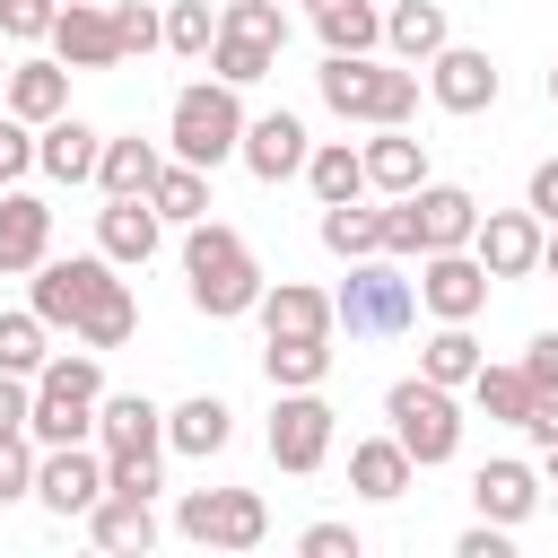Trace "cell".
Instances as JSON below:
<instances>
[{"instance_id": "10", "label": "cell", "mask_w": 558, "mask_h": 558, "mask_svg": "<svg viewBox=\"0 0 558 558\" xmlns=\"http://www.w3.org/2000/svg\"><path fill=\"white\" fill-rule=\"evenodd\" d=\"M541 244H549V227H541L532 209H480L471 253H480L488 279H532V270H541Z\"/></svg>"}, {"instance_id": "30", "label": "cell", "mask_w": 558, "mask_h": 558, "mask_svg": "<svg viewBox=\"0 0 558 558\" xmlns=\"http://www.w3.org/2000/svg\"><path fill=\"white\" fill-rule=\"evenodd\" d=\"M87 541H96L105 558H148V549H157V506H148V497H105V506L87 514Z\"/></svg>"}, {"instance_id": "32", "label": "cell", "mask_w": 558, "mask_h": 558, "mask_svg": "<svg viewBox=\"0 0 558 558\" xmlns=\"http://www.w3.org/2000/svg\"><path fill=\"white\" fill-rule=\"evenodd\" d=\"M262 375H270V392H323L331 340H262Z\"/></svg>"}, {"instance_id": "17", "label": "cell", "mask_w": 558, "mask_h": 558, "mask_svg": "<svg viewBox=\"0 0 558 558\" xmlns=\"http://www.w3.org/2000/svg\"><path fill=\"white\" fill-rule=\"evenodd\" d=\"M410 218H418V262H427V253H471V235H480V201H471L462 183L410 192Z\"/></svg>"}, {"instance_id": "26", "label": "cell", "mask_w": 558, "mask_h": 558, "mask_svg": "<svg viewBox=\"0 0 558 558\" xmlns=\"http://www.w3.org/2000/svg\"><path fill=\"white\" fill-rule=\"evenodd\" d=\"M305 17L323 35V52H340V61H366L384 44V9L375 0H305Z\"/></svg>"}, {"instance_id": "46", "label": "cell", "mask_w": 558, "mask_h": 558, "mask_svg": "<svg viewBox=\"0 0 558 558\" xmlns=\"http://www.w3.org/2000/svg\"><path fill=\"white\" fill-rule=\"evenodd\" d=\"M296 558H366V541L349 523H305L296 532Z\"/></svg>"}, {"instance_id": "47", "label": "cell", "mask_w": 558, "mask_h": 558, "mask_svg": "<svg viewBox=\"0 0 558 558\" xmlns=\"http://www.w3.org/2000/svg\"><path fill=\"white\" fill-rule=\"evenodd\" d=\"M523 375H532V392H558V331H532L523 340V357H514Z\"/></svg>"}, {"instance_id": "18", "label": "cell", "mask_w": 558, "mask_h": 558, "mask_svg": "<svg viewBox=\"0 0 558 558\" xmlns=\"http://www.w3.org/2000/svg\"><path fill=\"white\" fill-rule=\"evenodd\" d=\"M235 157H244V174H262V183H288V174H305L314 140H305V122H296V113H253Z\"/></svg>"}, {"instance_id": "12", "label": "cell", "mask_w": 558, "mask_h": 558, "mask_svg": "<svg viewBox=\"0 0 558 558\" xmlns=\"http://www.w3.org/2000/svg\"><path fill=\"white\" fill-rule=\"evenodd\" d=\"M541 471L532 462H514V453H497V462H480L471 471V506H480V523H497V532H514V523H532L541 514Z\"/></svg>"}, {"instance_id": "13", "label": "cell", "mask_w": 558, "mask_h": 558, "mask_svg": "<svg viewBox=\"0 0 558 558\" xmlns=\"http://www.w3.org/2000/svg\"><path fill=\"white\" fill-rule=\"evenodd\" d=\"M497 87H506V78H497V61H488L480 44H445V52L427 61V96H436L445 113H488Z\"/></svg>"}, {"instance_id": "15", "label": "cell", "mask_w": 558, "mask_h": 558, "mask_svg": "<svg viewBox=\"0 0 558 558\" xmlns=\"http://www.w3.org/2000/svg\"><path fill=\"white\" fill-rule=\"evenodd\" d=\"M35 497H44L52 514H96V506H105V453H96V445L44 453V462H35Z\"/></svg>"}, {"instance_id": "9", "label": "cell", "mask_w": 558, "mask_h": 558, "mask_svg": "<svg viewBox=\"0 0 558 558\" xmlns=\"http://www.w3.org/2000/svg\"><path fill=\"white\" fill-rule=\"evenodd\" d=\"M331 427H340V410L323 401V392H279V410H270V427H262V445H270V462L279 471H323V453H331Z\"/></svg>"}, {"instance_id": "37", "label": "cell", "mask_w": 558, "mask_h": 558, "mask_svg": "<svg viewBox=\"0 0 558 558\" xmlns=\"http://www.w3.org/2000/svg\"><path fill=\"white\" fill-rule=\"evenodd\" d=\"M44 366H52V331H44L35 314H0V375L35 384Z\"/></svg>"}, {"instance_id": "31", "label": "cell", "mask_w": 558, "mask_h": 558, "mask_svg": "<svg viewBox=\"0 0 558 558\" xmlns=\"http://www.w3.org/2000/svg\"><path fill=\"white\" fill-rule=\"evenodd\" d=\"M305 183H314L323 209H349V201H366V157H357L349 140H323V148L305 157Z\"/></svg>"}, {"instance_id": "2", "label": "cell", "mask_w": 558, "mask_h": 558, "mask_svg": "<svg viewBox=\"0 0 558 558\" xmlns=\"http://www.w3.org/2000/svg\"><path fill=\"white\" fill-rule=\"evenodd\" d=\"M314 87H323V105L340 113V122H375V131H401L410 113H418V70H401V61H340V52H323V70H314Z\"/></svg>"}, {"instance_id": "5", "label": "cell", "mask_w": 558, "mask_h": 558, "mask_svg": "<svg viewBox=\"0 0 558 558\" xmlns=\"http://www.w3.org/2000/svg\"><path fill=\"white\" fill-rule=\"evenodd\" d=\"M331 314H340L349 340H392V331L418 323V279L392 270L384 253H375V262H349V279L331 288Z\"/></svg>"}, {"instance_id": "23", "label": "cell", "mask_w": 558, "mask_h": 558, "mask_svg": "<svg viewBox=\"0 0 558 558\" xmlns=\"http://www.w3.org/2000/svg\"><path fill=\"white\" fill-rule=\"evenodd\" d=\"M357 157H366V192H384V201L427 192V140H410V131H375Z\"/></svg>"}, {"instance_id": "20", "label": "cell", "mask_w": 558, "mask_h": 558, "mask_svg": "<svg viewBox=\"0 0 558 558\" xmlns=\"http://www.w3.org/2000/svg\"><path fill=\"white\" fill-rule=\"evenodd\" d=\"M52 61H61V70H122L113 0H105V9H61V26H52Z\"/></svg>"}, {"instance_id": "4", "label": "cell", "mask_w": 558, "mask_h": 558, "mask_svg": "<svg viewBox=\"0 0 558 558\" xmlns=\"http://www.w3.org/2000/svg\"><path fill=\"white\" fill-rule=\"evenodd\" d=\"M244 96L235 87H218V78H192L183 96H174V113H166V148H174V166H201V174H218L235 148H244Z\"/></svg>"}, {"instance_id": "11", "label": "cell", "mask_w": 558, "mask_h": 558, "mask_svg": "<svg viewBox=\"0 0 558 558\" xmlns=\"http://www.w3.org/2000/svg\"><path fill=\"white\" fill-rule=\"evenodd\" d=\"M96 453L105 462H157L166 453V410L148 392H105L96 410Z\"/></svg>"}, {"instance_id": "43", "label": "cell", "mask_w": 558, "mask_h": 558, "mask_svg": "<svg viewBox=\"0 0 558 558\" xmlns=\"http://www.w3.org/2000/svg\"><path fill=\"white\" fill-rule=\"evenodd\" d=\"M61 26V0H0V35L9 44H52Z\"/></svg>"}, {"instance_id": "40", "label": "cell", "mask_w": 558, "mask_h": 558, "mask_svg": "<svg viewBox=\"0 0 558 558\" xmlns=\"http://www.w3.org/2000/svg\"><path fill=\"white\" fill-rule=\"evenodd\" d=\"M209 44H218V9L209 0H166V52L209 61Z\"/></svg>"}, {"instance_id": "53", "label": "cell", "mask_w": 558, "mask_h": 558, "mask_svg": "<svg viewBox=\"0 0 558 558\" xmlns=\"http://www.w3.org/2000/svg\"><path fill=\"white\" fill-rule=\"evenodd\" d=\"M541 480H549V488H558V453H549V462H541Z\"/></svg>"}, {"instance_id": "19", "label": "cell", "mask_w": 558, "mask_h": 558, "mask_svg": "<svg viewBox=\"0 0 558 558\" xmlns=\"http://www.w3.org/2000/svg\"><path fill=\"white\" fill-rule=\"evenodd\" d=\"M445 44H453L445 0H392V9H384V52H392L401 70H427Z\"/></svg>"}, {"instance_id": "50", "label": "cell", "mask_w": 558, "mask_h": 558, "mask_svg": "<svg viewBox=\"0 0 558 558\" xmlns=\"http://www.w3.org/2000/svg\"><path fill=\"white\" fill-rule=\"evenodd\" d=\"M453 558H523V549H514V541H506L497 523H471V532L453 541Z\"/></svg>"}, {"instance_id": "8", "label": "cell", "mask_w": 558, "mask_h": 558, "mask_svg": "<svg viewBox=\"0 0 558 558\" xmlns=\"http://www.w3.org/2000/svg\"><path fill=\"white\" fill-rule=\"evenodd\" d=\"M174 532L201 541V549H253L270 532V506H262V488H183Z\"/></svg>"}, {"instance_id": "14", "label": "cell", "mask_w": 558, "mask_h": 558, "mask_svg": "<svg viewBox=\"0 0 558 558\" xmlns=\"http://www.w3.org/2000/svg\"><path fill=\"white\" fill-rule=\"evenodd\" d=\"M418 305H427L436 323H471V314L488 305L480 253H427V262H418Z\"/></svg>"}, {"instance_id": "27", "label": "cell", "mask_w": 558, "mask_h": 558, "mask_svg": "<svg viewBox=\"0 0 558 558\" xmlns=\"http://www.w3.org/2000/svg\"><path fill=\"white\" fill-rule=\"evenodd\" d=\"M0 96H9V113H17L26 131H44V122L70 113V70H61V61H17Z\"/></svg>"}, {"instance_id": "16", "label": "cell", "mask_w": 558, "mask_h": 558, "mask_svg": "<svg viewBox=\"0 0 558 558\" xmlns=\"http://www.w3.org/2000/svg\"><path fill=\"white\" fill-rule=\"evenodd\" d=\"M52 262V201L44 192H0V279H35Z\"/></svg>"}, {"instance_id": "34", "label": "cell", "mask_w": 558, "mask_h": 558, "mask_svg": "<svg viewBox=\"0 0 558 558\" xmlns=\"http://www.w3.org/2000/svg\"><path fill=\"white\" fill-rule=\"evenodd\" d=\"M148 209H157L166 227H201V218H209V174H201V166H174V157H166V174H157Z\"/></svg>"}, {"instance_id": "38", "label": "cell", "mask_w": 558, "mask_h": 558, "mask_svg": "<svg viewBox=\"0 0 558 558\" xmlns=\"http://www.w3.org/2000/svg\"><path fill=\"white\" fill-rule=\"evenodd\" d=\"M131 331H140V296H131V279H113V288H105V305L78 323V349H96V357H105V349H122Z\"/></svg>"}, {"instance_id": "33", "label": "cell", "mask_w": 558, "mask_h": 558, "mask_svg": "<svg viewBox=\"0 0 558 558\" xmlns=\"http://www.w3.org/2000/svg\"><path fill=\"white\" fill-rule=\"evenodd\" d=\"M480 366H488V357H480L471 323H436V331H427V349H418V375H427V384H445V392H453V384H480Z\"/></svg>"}, {"instance_id": "41", "label": "cell", "mask_w": 558, "mask_h": 558, "mask_svg": "<svg viewBox=\"0 0 558 558\" xmlns=\"http://www.w3.org/2000/svg\"><path fill=\"white\" fill-rule=\"evenodd\" d=\"M209 70H218V87H235V96H244L253 78H270V70H279V52H262V44H244V35H218V44H209Z\"/></svg>"}, {"instance_id": "57", "label": "cell", "mask_w": 558, "mask_h": 558, "mask_svg": "<svg viewBox=\"0 0 558 558\" xmlns=\"http://www.w3.org/2000/svg\"><path fill=\"white\" fill-rule=\"evenodd\" d=\"M87 558H105V549H87Z\"/></svg>"}, {"instance_id": "29", "label": "cell", "mask_w": 558, "mask_h": 558, "mask_svg": "<svg viewBox=\"0 0 558 558\" xmlns=\"http://www.w3.org/2000/svg\"><path fill=\"white\" fill-rule=\"evenodd\" d=\"M410 480H418V462H410L392 436H366V445H349V488H357L366 506H392V497H410Z\"/></svg>"}, {"instance_id": "39", "label": "cell", "mask_w": 558, "mask_h": 558, "mask_svg": "<svg viewBox=\"0 0 558 558\" xmlns=\"http://www.w3.org/2000/svg\"><path fill=\"white\" fill-rule=\"evenodd\" d=\"M218 35H244V44H262V52H288V9H279V0H227V9H218Z\"/></svg>"}, {"instance_id": "51", "label": "cell", "mask_w": 558, "mask_h": 558, "mask_svg": "<svg viewBox=\"0 0 558 558\" xmlns=\"http://www.w3.org/2000/svg\"><path fill=\"white\" fill-rule=\"evenodd\" d=\"M523 436H532L541 453H558V392H541V401H532V418H523Z\"/></svg>"}, {"instance_id": "35", "label": "cell", "mask_w": 558, "mask_h": 558, "mask_svg": "<svg viewBox=\"0 0 558 558\" xmlns=\"http://www.w3.org/2000/svg\"><path fill=\"white\" fill-rule=\"evenodd\" d=\"M323 244H331L340 262H375V253H384V209H375V201L323 209Z\"/></svg>"}, {"instance_id": "24", "label": "cell", "mask_w": 558, "mask_h": 558, "mask_svg": "<svg viewBox=\"0 0 558 558\" xmlns=\"http://www.w3.org/2000/svg\"><path fill=\"white\" fill-rule=\"evenodd\" d=\"M157 235H166V218H157L148 201H105V209H96V253H105L113 270H140V262L157 253Z\"/></svg>"}, {"instance_id": "49", "label": "cell", "mask_w": 558, "mask_h": 558, "mask_svg": "<svg viewBox=\"0 0 558 558\" xmlns=\"http://www.w3.org/2000/svg\"><path fill=\"white\" fill-rule=\"evenodd\" d=\"M26 418H35V384L0 375V436H26Z\"/></svg>"}, {"instance_id": "48", "label": "cell", "mask_w": 558, "mask_h": 558, "mask_svg": "<svg viewBox=\"0 0 558 558\" xmlns=\"http://www.w3.org/2000/svg\"><path fill=\"white\" fill-rule=\"evenodd\" d=\"M523 209H532L541 227H558V157H541V166H532V183H523Z\"/></svg>"}, {"instance_id": "42", "label": "cell", "mask_w": 558, "mask_h": 558, "mask_svg": "<svg viewBox=\"0 0 558 558\" xmlns=\"http://www.w3.org/2000/svg\"><path fill=\"white\" fill-rule=\"evenodd\" d=\"M113 35H122V61H140V52L166 44V9H148V0H113Z\"/></svg>"}, {"instance_id": "3", "label": "cell", "mask_w": 558, "mask_h": 558, "mask_svg": "<svg viewBox=\"0 0 558 558\" xmlns=\"http://www.w3.org/2000/svg\"><path fill=\"white\" fill-rule=\"evenodd\" d=\"M96 410H105V366H96V349L52 357V366L35 375V418H26V436H35L44 453L96 445Z\"/></svg>"}, {"instance_id": "7", "label": "cell", "mask_w": 558, "mask_h": 558, "mask_svg": "<svg viewBox=\"0 0 558 558\" xmlns=\"http://www.w3.org/2000/svg\"><path fill=\"white\" fill-rule=\"evenodd\" d=\"M105 288H113V262H105V253H70V262H44V270L26 279V314H35L44 331H78V323L105 305Z\"/></svg>"}, {"instance_id": "56", "label": "cell", "mask_w": 558, "mask_h": 558, "mask_svg": "<svg viewBox=\"0 0 558 558\" xmlns=\"http://www.w3.org/2000/svg\"><path fill=\"white\" fill-rule=\"evenodd\" d=\"M549 105H558V70H549Z\"/></svg>"}, {"instance_id": "54", "label": "cell", "mask_w": 558, "mask_h": 558, "mask_svg": "<svg viewBox=\"0 0 558 558\" xmlns=\"http://www.w3.org/2000/svg\"><path fill=\"white\" fill-rule=\"evenodd\" d=\"M61 9H105V0H61Z\"/></svg>"}, {"instance_id": "36", "label": "cell", "mask_w": 558, "mask_h": 558, "mask_svg": "<svg viewBox=\"0 0 558 558\" xmlns=\"http://www.w3.org/2000/svg\"><path fill=\"white\" fill-rule=\"evenodd\" d=\"M471 401H480V410H488L497 427H523L541 392H532V375H523V366H480V384H471Z\"/></svg>"}, {"instance_id": "52", "label": "cell", "mask_w": 558, "mask_h": 558, "mask_svg": "<svg viewBox=\"0 0 558 558\" xmlns=\"http://www.w3.org/2000/svg\"><path fill=\"white\" fill-rule=\"evenodd\" d=\"M541 270H549V279H558V227H549V244H541Z\"/></svg>"}, {"instance_id": "28", "label": "cell", "mask_w": 558, "mask_h": 558, "mask_svg": "<svg viewBox=\"0 0 558 558\" xmlns=\"http://www.w3.org/2000/svg\"><path fill=\"white\" fill-rule=\"evenodd\" d=\"M157 174H166V148L157 140H105V166H96V192L105 201H148L157 192Z\"/></svg>"}, {"instance_id": "6", "label": "cell", "mask_w": 558, "mask_h": 558, "mask_svg": "<svg viewBox=\"0 0 558 558\" xmlns=\"http://www.w3.org/2000/svg\"><path fill=\"white\" fill-rule=\"evenodd\" d=\"M384 418H392V445H401L418 471H436V462L462 453V401H453L445 384H427V375H401V384L384 392Z\"/></svg>"}, {"instance_id": "44", "label": "cell", "mask_w": 558, "mask_h": 558, "mask_svg": "<svg viewBox=\"0 0 558 558\" xmlns=\"http://www.w3.org/2000/svg\"><path fill=\"white\" fill-rule=\"evenodd\" d=\"M35 462H44L35 436H0V506L9 497H35Z\"/></svg>"}, {"instance_id": "1", "label": "cell", "mask_w": 558, "mask_h": 558, "mask_svg": "<svg viewBox=\"0 0 558 558\" xmlns=\"http://www.w3.org/2000/svg\"><path fill=\"white\" fill-rule=\"evenodd\" d=\"M183 296L209 314V323H235V314H262V296H270V279H262V262H253V244L227 227V218H201V227H183Z\"/></svg>"}, {"instance_id": "45", "label": "cell", "mask_w": 558, "mask_h": 558, "mask_svg": "<svg viewBox=\"0 0 558 558\" xmlns=\"http://www.w3.org/2000/svg\"><path fill=\"white\" fill-rule=\"evenodd\" d=\"M26 174H35V131L17 113H0V192H17Z\"/></svg>"}, {"instance_id": "21", "label": "cell", "mask_w": 558, "mask_h": 558, "mask_svg": "<svg viewBox=\"0 0 558 558\" xmlns=\"http://www.w3.org/2000/svg\"><path fill=\"white\" fill-rule=\"evenodd\" d=\"M35 166H44L52 183H96V166H105V131L78 122V113H61V122L35 131Z\"/></svg>"}, {"instance_id": "55", "label": "cell", "mask_w": 558, "mask_h": 558, "mask_svg": "<svg viewBox=\"0 0 558 558\" xmlns=\"http://www.w3.org/2000/svg\"><path fill=\"white\" fill-rule=\"evenodd\" d=\"M9 70H17V61H9V52H0V87H9Z\"/></svg>"}, {"instance_id": "22", "label": "cell", "mask_w": 558, "mask_h": 558, "mask_svg": "<svg viewBox=\"0 0 558 558\" xmlns=\"http://www.w3.org/2000/svg\"><path fill=\"white\" fill-rule=\"evenodd\" d=\"M331 331H340V314H331V296H323V288L279 279V288L262 296V340H331Z\"/></svg>"}, {"instance_id": "25", "label": "cell", "mask_w": 558, "mask_h": 558, "mask_svg": "<svg viewBox=\"0 0 558 558\" xmlns=\"http://www.w3.org/2000/svg\"><path fill=\"white\" fill-rule=\"evenodd\" d=\"M166 445H174V453H192V462H209V453H227V445H235V410H227L218 392H192V401H174V410H166Z\"/></svg>"}]
</instances>
